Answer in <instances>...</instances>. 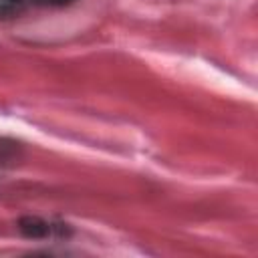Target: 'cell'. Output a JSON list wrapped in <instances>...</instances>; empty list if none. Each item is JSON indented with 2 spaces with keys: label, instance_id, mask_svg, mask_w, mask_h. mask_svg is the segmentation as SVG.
<instances>
[{
  "label": "cell",
  "instance_id": "6da1fadb",
  "mask_svg": "<svg viewBox=\"0 0 258 258\" xmlns=\"http://www.w3.org/2000/svg\"><path fill=\"white\" fill-rule=\"evenodd\" d=\"M18 228H20V232H22L24 236H28V238H46V236L52 234V230H54L56 226L44 222V220L38 218V216H26V218L20 220Z\"/></svg>",
  "mask_w": 258,
  "mask_h": 258
},
{
  "label": "cell",
  "instance_id": "7a4b0ae2",
  "mask_svg": "<svg viewBox=\"0 0 258 258\" xmlns=\"http://www.w3.org/2000/svg\"><path fill=\"white\" fill-rule=\"evenodd\" d=\"M24 0H0V16H14L22 10Z\"/></svg>",
  "mask_w": 258,
  "mask_h": 258
},
{
  "label": "cell",
  "instance_id": "3957f363",
  "mask_svg": "<svg viewBox=\"0 0 258 258\" xmlns=\"http://www.w3.org/2000/svg\"><path fill=\"white\" fill-rule=\"evenodd\" d=\"M32 2L38 6H64V4H71L73 0H32Z\"/></svg>",
  "mask_w": 258,
  "mask_h": 258
}]
</instances>
